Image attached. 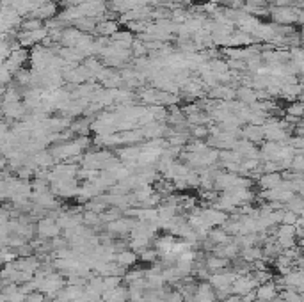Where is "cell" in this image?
Segmentation results:
<instances>
[{"instance_id":"cell-1","label":"cell","mask_w":304,"mask_h":302,"mask_svg":"<svg viewBox=\"0 0 304 302\" xmlns=\"http://www.w3.org/2000/svg\"><path fill=\"white\" fill-rule=\"evenodd\" d=\"M269 18L274 25H301L303 23V9H297L294 5L287 7H271L269 9Z\"/></svg>"},{"instance_id":"cell-2","label":"cell","mask_w":304,"mask_h":302,"mask_svg":"<svg viewBox=\"0 0 304 302\" xmlns=\"http://www.w3.org/2000/svg\"><path fill=\"white\" fill-rule=\"evenodd\" d=\"M36 233L39 238L52 240V238H55V237H61L62 229L59 228L57 221H53L50 217H43V219H39V222L36 224Z\"/></svg>"},{"instance_id":"cell-3","label":"cell","mask_w":304,"mask_h":302,"mask_svg":"<svg viewBox=\"0 0 304 302\" xmlns=\"http://www.w3.org/2000/svg\"><path fill=\"white\" fill-rule=\"evenodd\" d=\"M256 286H258V283L253 279L251 274H246V276H237L235 281L231 283V292L235 295H240V297H242V295L256 290Z\"/></svg>"},{"instance_id":"cell-4","label":"cell","mask_w":304,"mask_h":302,"mask_svg":"<svg viewBox=\"0 0 304 302\" xmlns=\"http://www.w3.org/2000/svg\"><path fill=\"white\" fill-rule=\"evenodd\" d=\"M235 278H237V274L233 272L231 269H226V270H221V272L210 274L208 283L212 285V288H214V290H221V288L231 286V283L235 281Z\"/></svg>"},{"instance_id":"cell-5","label":"cell","mask_w":304,"mask_h":302,"mask_svg":"<svg viewBox=\"0 0 304 302\" xmlns=\"http://www.w3.org/2000/svg\"><path fill=\"white\" fill-rule=\"evenodd\" d=\"M237 178H239V174H235V172L219 171L214 178V190L224 192V190H230V188L237 187Z\"/></svg>"},{"instance_id":"cell-6","label":"cell","mask_w":304,"mask_h":302,"mask_svg":"<svg viewBox=\"0 0 304 302\" xmlns=\"http://www.w3.org/2000/svg\"><path fill=\"white\" fill-rule=\"evenodd\" d=\"M201 215H203V219L207 221V224L210 226V228H214V226H223L224 222L230 219V213L223 212V210L212 208V206H208V208H203Z\"/></svg>"},{"instance_id":"cell-7","label":"cell","mask_w":304,"mask_h":302,"mask_svg":"<svg viewBox=\"0 0 304 302\" xmlns=\"http://www.w3.org/2000/svg\"><path fill=\"white\" fill-rule=\"evenodd\" d=\"M240 139H246L258 146V144L264 143V130L258 125H242L240 127Z\"/></svg>"},{"instance_id":"cell-8","label":"cell","mask_w":304,"mask_h":302,"mask_svg":"<svg viewBox=\"0 0 304 302\" xmlns=\"http://www.w3.org/2000/svg\"><path fill=\"white\" fill-rule=\"evenodd\" d=\"M281 180H283V178H281V172H264V174L258 176L256 183H258V187L262 188V190H269V188L280 187Z\"/></svg>"},{"instance_id":"cell-9","label":"cell","mask_w":304,"mask_h":302,"mask_svg":"<svg viewBox=\"0 0 304 302\" xmlns=\"http://www.w3.org/2000/svg\"><path fill=\"white\" fill-rule=\"evenodd\" d=\"M230 260H226V258H221V256H215V254H210V256L205 258V262H203V265L207 267L208 272L214 274V272H221V270H226L230 269Z\"/></svg>"},{"instance_id":"cell-10","label":"cell","mask_w":304,"mask_h":302,"mask_svg":"<svg viewBox=\"0 0 304 302\" xmlns=\"http://www.w3.org/2000/svg\"><path fill=\"white\" fill-rule=\"evenodd\" d=\"M114 262L118 263V265L125 267V269H132V267H135V263L139 262V256L137 253H134L132 249H123L116 253Z\"/></svg>"},{"instance_id":"cell-11","label":"cell","mask_w":304,"mask_h":302,"mask_svg":"<svg viewBox=\"0 0 304 302\" xmlns=\"http://www.w3.org/2000/svg\"><path fill=\"white\" fill-rule=\"evenodd\" d=\"M255 294H256V299H258L260 302H269L274 297H278V290H276V286H274V283L272 281H267V283H264V285H258L256 286Z\"/></svg>"},{"instance_id":"cell-12","label":"cell","mask_w":304,"mask_h":302,"mask_svg":"<svg viewBox=\"0 0 304 302\" xmlns=\"http://www.w3.org/2000/svg\"><path fill=\"white\" fill-rule=\"evenodd\" d=\"M118 30H119L118 20H100L96 21V27H94V32L100 34L101 37H110Z\"/></svg>"},{"instance_id":"cell-13","label":"cell","mask_w":304,"mask_h":302,"mask_svg":"<svg viewBox=\"0 0 304 302\" xmlns=\"http://www.w3.org/2000/svg\"><path fill=\"white\" fill-rule=\"evenodd\" d=\"M301 93H303V86H301V82H294V84H283L280 89V96L283 98L290 100H301Z\"/></svg>"},{"instance_id":"cell-14","label":"cell","mask_w":304,"mask_h":302,"mask_svg":"<svg viewBox=\"0 0 304 302\" xmlns=\"http://www.w3.org/2000/svg\"><path fill=\"white\" fill-rule=\"evenodd\" d=\"M237 96L235 100H239L240 103H244V105H251V103H255L256 100V91L253 89V87H246V86H240L235 89Z\"/></svg>"},{"instance_id":"cell-15","label":"cell","mask_w":304,"mask_h":302,"mask_svg":"<svg viewBox=\"0 0 304 302\" xmlns=\"http://www.w3.org/2000/svg\"><path fill=\"white\" fill-rule=\"evenodd\" d=\"M139 153H141V146H123L121 150L118 151V158L121 160V163L125 162H135L139 156Z\"/></svg>"},{"instance_id":"cell-16","label":"cell","mask_w":304,"mask_h":302,"mask_svg":"<svg viewBox=\"0 0 304 302\" xmlns=\"http://www.w3.org/2000/svg\"><path fill=\"white\" fill-rule=\"evenodd\" d=\"M208 240L212 242L214 245H223L226 244L228 240H230V235H228L226 231H224L221 226H214V228H210V231H208Z\"/></svg>"},{"instance_id":"cell-17","label":"cell","mask_w":304,"mask_h":302,"mask_svg":"<svg viewBox=\"0 0 304 302\" xmlns=\"http://www.w3.org/2000/svg\"><path fill=\"white\" fill-rule=\"evenodd\" d=\"M285 210H290V212L297 213V215H303L304 213V199L301 194H296L292 199H288L285 203Z\"/></svg>"},{"instance_id":"cell-18","label":"cell","mask_w":304,"mask_h":302,"mask_svg":"<svg viewBox=\"0 0 304 302\" xmlns=\"http://www.w3.org/2000/svg\"><path fill=\"white\" fill-rule=\"evenodd\" d=\"M119 217H123V210L118 208V206H109L105 212L100 213V219H101V224H107V222H112V221H118Z\"/></svg>"},{"instance_id":"cell-19","label":"cell","mask_w":304,"mask_h":302,"mask_svg":"<svg viewBox=\"0 0 304 302\" xmlns=\"http://www.w3.org/2000/svg\"><path fill=\"white\" fill-rule=\"evenodd\" d=\"M285 114L301 119L304 114V103L301 102V100H294V102H290V105H288V109L285 111Z\"/></svg>"},{"instance_id":"cell-20","label":"cell","mask_w":304,"mask_h":302,"mask_svg":"<svg viewBox=\"0 0 304 302\" xmlns=\"http://www.w3.org/2000/svg\"><path fill=\"white\" fill-rule=\"evenodd\" d=\"M139 260H141L142 263H148V265H153V263L158 262V253L153 249V247H148V249H144L141 254H139Z\"/></svg>"},{"instance_id":"cell-21","label":"cell","mask_w":304,"mask_h":302,"mask_svg":"<svg viewBox=\"0 0 304 302\" xmlns=\"http://www.w3.org/2000/svg\"><path fill=\"white\" fill-rule=\"evenodd\" d=\"M278 295H280L285 302H303V295L297 294L294 288H285V290H281Z\"/></svg>"},{"instance_id":"cell-22","label":"cell","mask_w":304,"mask_h":302,"mask_svg":"<svg viewBox=\"0 0 304 302\" xmlns=\"http://www.w3.org/2000/svg\"><path fill=\"white\" fill-rule=\"evenodd\" d=\"M304 150H297V153L294 155L292 162H290V169L296 172H304V156H303Z\"/></svg>"},{"instance_id":"cell-23","label":"cell","mask_w":304,"mask_h":302,"mask_svg":"<svg viewBox=\"0 0 304 302\" xmlns=\"http://www.w3.org/2000/svg\"><path fill=\"white\" fill-rule=\"evenodd\" d=\"M119 285H123V278H119V276H105L103 278V290H114Z\"/></svg>"},{"instance_id":"cell-24","label":"cell","mask_w":304,"mask_h":302,"mask_svg":"<svg viewBox=\"0 0 304 302\" xmlns=\"http://www.w3.org/2000/svg\"><path fill=\"white\" fill-rule=\"evenodd\" d=\"M82 299H84L85 302H98L101 299V294H100V292H96V290H93V288H89V286H84Z\"/></svg>"},{"instance_id":"cell-25","label":"cell","mask_w":304,"mask_h":302,"mask_svg":"<svg viewBox=\"0 0 304 302\" xmlns=\"http://www.w3.org/2000/svg\"><path fill=\"white\" fill-rule=\"evenodd\" d=\"M285 144L292 148V150H304V137H299V135H290Z\"/></svg>"},{"instance_id":"cell-26","label":"cell","mask_w":304,"mask_h":302,"mask_svg":"<svg viewBox=\"0 0 304 302\" xmlns=\"http://www.w3.org/2000/svg\"><path fill=\"white\" fill-rule=\"evenodd\" d=\"M217 197H219V192L214 190V188H212V190H203L201 192V199L207 201V208L208 206H212V204L217 201Z\"/></svg>"},{"instance_id":"cell-27","label":"cell","mask_w":304,"mask_h":302,"mask_svg":"<svg viewBox=\"0 0 304 302\" xmlns=\"http://www.w3.org/2000/svg\"><path fill=\"white\" fill-rule=\"evenodd\" d=\"M297 217H303V215H297V213L290 212V210H285L283 212V221H281V224H290L294 226L297 221Z\"/></svg>"},{"instance_id":"cell-28","label":"cell","mask_w":304,"mask_h":302,"mask_svg":"<svg viewBox=\"0 0 304 302\" xmlns=\"http://www.w3.org/2000/svg\"><path fill=\"white\" fill-rule=\"evenodd\" d=\"M207 2H212V4H217V5H221V4H228L230 0H207Z\"/></svg>"},{"instance_id":"cell-29","label":"cell","mask_w":304,"mask_h":302,"mask_svg":"<svg viewBox=\"0 0 304 302\" xmlns=\"http://www.w3.org/2000/svg\"><path fill=\"white\" fill-rule=\"evenodd\" d=\"M269 302H285V301L280 297V295H278V297H274V299H272V301H269Z\"/></svg>"},{"instance_id":"cell-30","label":"cell","mask_w":304,"mask_h":302,"mask_svg":"<svg viewBox=\"0 0 304 302\" xmlns=\"http://www.w3.org/2000/svg\"><path fill=\"white\" fill-rule=\"evenodd\" d=\"M71 302H85V301L82 297H78V299H75V301H71Z\"/></svg>"},{"instance_id":"cell-31","label":"cell","mask_w":304,"mask_h":302,"mask_svg":"<svg viewBox=\"0 0 304 302\" xmlns=\"http://www.w3.org/2000/svg\"><path fill=\"white\" fill-rule=\"evenodd\" d=\"M253 302H260V301H258V299H256V301H253Z\"/></svg>"},{"instance_id":"cell-32","label":"cell","mask_w":304,"mask_h":302,"mask_svg":"<svg viewBox=\"0 0 304 302\" xmlns=\"http://www.w3.org/2000/svg\"><path fill=\"white\" fill-rule=\"evenodd\" d=\"M98 302H105V301H101V299H100V301H98Z\"/></svg>"}]
</instances>
